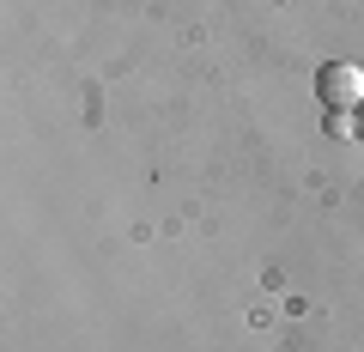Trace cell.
Listing matches in <instances>:
<instances>
[{"instance_id": "6da1fadb", "label": "cell", "mask_w": 364, "mask_h": 352, "mask_svg": "<svg viewBox=\"0 0 364 352\" xmlns=\"http://www.w3.org/2000/svg\"><path fill=\"white\" fill-rule=\"evenodd\" d=\"M316 97H322L328 110H358L364 104V67L358 61H328L322 73H316Z\"/></svg>"}, {"instance_id": "7a4b0ae2", "label": "cell", "mask_w": 364, "mask_h": 352, "mask_svg": "<svg viewBox=\"0 0 364 352\" xmlns=\"http://www.w3.org/2000/svg\"><path fill=\"white\" fill-rule=\"evenodd\" d=\"M328 134H334V140H352V134H358L352 110H328Z\"/></svg>"}, {"instance_id": "3957f363", "label": "cell", "mask_w": 364, "mask_h": 352, "mask_svg": "<svg viewBox=\"0 0 364 352\" xmlns=\"http://www.w3.org/2000/svg\"><path fill=\"white\" fill-rule=\"evenodd\" d=\"M352 122H358V140H364V104H358V110H352Z\"/></svg>"}]
</instances>
